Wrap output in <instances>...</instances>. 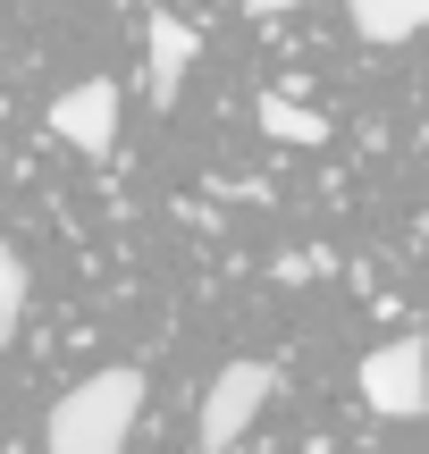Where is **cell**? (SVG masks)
I'll return each mask as SVG.
<instances>
[{
    "label": "cell",
    "mask_w": 429,
    "mask_h": 454,
    "mask_svg": "<svg viewBox=\"0 0 429 454\" xmlns=\"http://www.w3.org/2000/svg\"><path fill=\"white\" fill-rule=\"evenodd\" d=\"M135 412H144V371L110 362V371H93L84 387H67L59 404H51L43 454H127Z\"/></svg>",
    "instance_id": "6da1fadb"
},
{
    "label": "cell",
    "mask_w": 429,
    "mask_h": 454,
    "mask_svg": "<svg viewBox=\"0 0 429 454\" xmlns=\"http://www.w3.org/2000/svg\"><path fill=\"white\" fill-rule=\"evenodd\" d=\"M363 404L379 421H421L429 412V345L421 337H387L363 354Z\"/></svg>",
    "instance_id": "7a4b0ae2"
},
{
    "label": "cell",
    "mask_w": 429,
    "mask_h": 454,
    "mask_svg": "<svg viewBox=\"0 0 429 454\" xmlns=\"http://www.w3.org/2000/svg\"><path fill=\"white\" fill-rule=\"evenodd\" d=\"M269 395H278V371L269 362H228L211 379V395H202V454H228L269 412Z\"/></svg>",
    "instance_id": "3957f363"
},
{
    "label": "cell",
    "mask_w": 429,
    "mask_h": 454,
    "mask_svg": "<svg viewBox=\"0 0 429 454\" xmlns=\"http://www.w3.org/2000/svg\"><path fill=\"white\" fill-rule=\"evenodd\" d=\"M51 135H59L67 152H84V160H110V144H118V84L110 76L67 84V93L51 101Z\"/></svg>",
    "instance_id": "277c9868"
},
{
    "label": "cell",
    "mask_w": 429,
    "mask_h": 454,
    "mask_svg": "<svg viewBox=\"0 0 429 454\" xmlns=\"http://www.w3.org/2000/svg\"><path fill=\"white\" fill-rule=\"evenodd\" d=\"M144 43H152V101H177V84H185V67L202 59V34L185 26L177 9H152V26H144Z\"/></svg>",
    "instance_id": "5b68a950"
},
{
    "label": "cell",
    "mask_w": 429,
    "mask_h": 454,
    "mask_svg": "<svg viewBox=\"0 0 429 454\" xmlns=\"http://www.w3.org/2000/svg\"><path fill=\"white\" fill-rule=\"evenodd\" d=\"M346 17L363 43H413L429 26V0H346Z\"/></svg>",
    "instance_id": "8992f818"
},
{
    "label": "cell",
    "mask_w": 429,
    "mask_h": 454,
    "mask_svg": "<svg viewBox=\"0 0 429 454\" xmlns=\"http://www.w3.org/2000/svg\"><path fill=\"white\" fill-rule=\"evenodd\" d=\"M261 135H278V144H295V152H320V144H329V118H312L303 101H286V93H261Z\"/></svg>",
    "instance_id": "52a82bcc"
},
{
    "label": "cell",
    "mask_w": 429,
    "mask_h": 454,
    "mask_svg": "<svg viewBox=\"0 0 429 454\" xmlns=\"http://www.w3.org/2000/svg\"><path fill=\"white\" fill-rule=\"evenodd\" d=\"M26 253H0V337H17V320H26Z\"/></svg>",
    "instance_id": "ba28073f"
},
{
    "label": "cell",
    "mask_w": 429,
    "mask_h": 454,
    "mask_svg": "<svg viewBox=\"0 0 429 454\" xmlns=\"http://www.w3.org/2000/svg\"><path fill=\"white\" fill-rule=\"evenodd\" d=\"M245 9H253V17H286L295 0H245Z\"/></svg>",
    "instance_id": "9c48e42d"
},
{
    "label": "cell",
    "mask_w": 429,
    "mask_h": 454,
    "mask_svg": "<svg viewBox=\"0 0 429 454\" xmlns=\"http://www.w3.org/2000/svg\"><path fill=\"white\" fill-rule=\"evenodd\" d=\"M421 152H429V127H421Z\"/></svg>",
    "instance_id": "30bf717a"
}]
</instances>
